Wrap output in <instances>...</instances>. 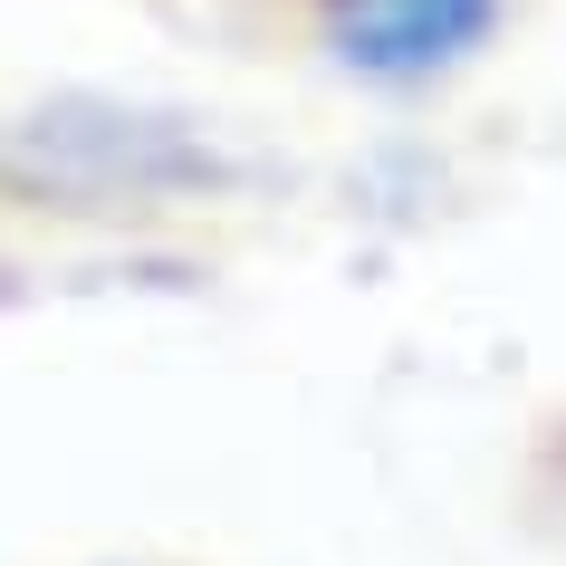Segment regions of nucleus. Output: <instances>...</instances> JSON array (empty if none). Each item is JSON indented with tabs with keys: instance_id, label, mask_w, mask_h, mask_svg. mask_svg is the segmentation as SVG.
<instances>
[{
	"instance_id": "3",
	"label": "nucleus",
	"mask_w": 566,
	"mask_h": 566,
	"mask_svg": "<svg viewBox=\"0 0 566 566\" xmlns=\"http://www.w3.org/2000/svg\"><path fill=\"white\" fill-rule=\"evenodd\" d=\"M518 518H528V537L566 547V403L537 413L528 451H518Z\"/></svg>"
},
{
	"instance_id": "2",
	"label": "nucleus",
	"mask_w": 566,
	"mask_h": 566,
	"mask_svg": "<svg viewBox=\"0 0 566 566\" xmlns=\"http://www.w3.org/2000/svg\"><path fill=\"white\" fill-rule=\"evenodd\" d=\"M0 182L49 202H192L221 192V145L135 106H39L0 125Z\"/></svg>"
},
{
	"instance_id": "1",
	"label": "nucleus",
	"mask_w": 566,
	"mask_h": 566,
	"mask_svg": "<svg viewBox=\"0 0 566 566\" xmlns=\"http://www.w3.org/2000/svg\"><path fill=\"white\" fill-rule=\"evenodd\" d=\"M528 0H240V30L356 96H442L518 39Z\"/></svg>"
}]
</instances>
